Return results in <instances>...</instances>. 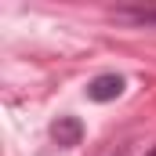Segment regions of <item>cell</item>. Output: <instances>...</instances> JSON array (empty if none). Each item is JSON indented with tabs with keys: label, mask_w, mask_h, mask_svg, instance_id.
Masks as SVG:
<instances>
[{
	"label": "cell",
	"mask_w": 156,
	"mask_h": 156,
	"mask_svg": "<svg viewBox=\"0 0 156 156\" xmlns=\"http://www.w3.org/2000/svg\"><path fill=\"white\" fill-rule=\"evenodd\" d=\"M123 76L120 73H102V76H94L87 83V98L91 102H116L120 94H123Z\"/></svg>",
	"instance_id": "cell-1"
},
{
	"label": "cell",
	"mask_w": 156,
	"mask_h": 156,
	"mask_svg": "<svg viewBox=\"0 0 156 156\" xmlns=\"http://www.w3.org/2000/svg\"><path fill=\"white\" fill-rule=\"evenodd\" d=\"M51 138L58 142V145H80V138H83V123H80L76 116H58L55 123H51Z\"/></svg>",
	"instance_id": "cell-2"
},
{
	"label": "cell",
	"mask_w": 156,
	"mask_h": 156,
	"mask_svg": "<svg viewBox=\"0 0 156 156\" xmlns=\"http://www.w3.org/2000/svg\"><path fill=\"white\" fill-rule=\"evenodd\" d=\"M120 22H131V26H145L156 29V4H138V7H116L113 11Z\"/></svg>",
	"instance_id": "cell-3"
},
{
	"label": "cell",
	"mask_w": 156,
	"mask_h": 156,
	"mask_svg": "<svg viewBox=\"0 0 156 156\" xmlns=\"http://www.w3.org/2000/svg\"><path fill=\"white\" fill-rule=\"evenodd\" d=\"M145 156H156V145H153V149H149V153H145Z\"/></svg>",
	"instance_id": "cell-4"
}]
</instances>
